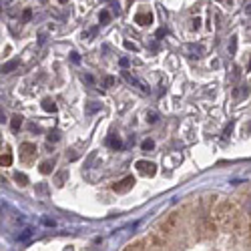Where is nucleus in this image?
<instances>
[{
	"label": "nucleus",
	"mask_w": 251,
	"mask_h": 251,
	"mask_svg": "<svg viewBox=\"0 0 251 251\" xmlns=\"http://www.w3.org/2000/svg\"><path fill=\"white\" fill-rule=\"evenodd\" d=\"M215 221L223 227V229H239L241 227V215L237 213V207L231 201H221L215 207Z\"/></svg>",
	"instance_id": "obj_1"
},
{
	"label": "nucleus",
	"mask_w": 251,
	"mask_h": 251,
	"mask_svg": "<svg viewBox=\"0 0 251 251\" xmlns=\"http://www.w3.org/2000/svg\"><path fill=\"white\" fill-rule=\"evenodd\" d=\"M179 225H181V215L179 213H171L169 217H167L161 225V231L163 235H171V233H177L179 231Z\"/></svg>",
	"instance_id": "obj_2"
},
{
	"label": "nucleus",
	"mask_w": 251,
	"mask_h": 251,
	"mask_svg": "<svg viewBox=\"0 0 251 251\" xmlns=\"http://www.w3.org/2000/svg\"><path fill=\"white\" fill-rule=\"evenodd\" d=\"M135 167H137V171L145 177H155V173H157V165L151 163V161H137Z\"/></svg>",
	"instance_id": "obj_3"
},
{
	"label": "nucleus",
	"mask_w": 251,
	"mask_h": 251,
	"mask_svg": "<svg viewBox=\"0 0 251 251\" xmlns=\"http://www.w3.org/2000/svg\"><path fill=\"white\" fill-rule=\"evenodd\" d=\"M137 181H135V177L133 175H129V177H125V179H121L119 183H115L113 185V191L115 193H127V191H131L133 189V185H135Z\"/></svg>",
	"instance_id": "obj_4"
},
{
	"label": "nucleus",
	"mask_w": 251,
	"mask_h": 251,
	"mask_svg": "<svg viewBox=\"0 0 251 251\" xmlns=\"http://www.w3.org/2000/svg\"><path fill=\"white\" fill-rule=\"evenodd\" d=\"M34 155H36V145L34 143H23L20 145V159H23L25 163H30Z\"/></svg>",
	"instance_id": "obj_5"
},
{
	"label": "nucleus",
	"mask_w": 251,
	"mask_h": 251,
	"mask_svg": "<svg viewBox=\"0 0 251 251\" xmlns=\"http://www.w3.org/2000/svg\"><path fill=\"white\" fill-rule=\"evenodd\" d=\"M135 23L141 25V26H147V25L153 23V14H151V12H139V14L135 16Z\"/></svg>",
	"instance_id": "obj_6"
},
{
	"label": "nucleus",
	"mask_w": 251,
	"mask_h": 251,
	"mask_svg": "<svg viewBox=\"0 0 251 251\" xmlns=\"http://www.w3.org/2000/svg\"><path fill=\"white\" fill-rule=\"evenodd\" d=\"M185 52L189 54L191 58H199V56H201V52H203V49H201V47H197V45H187V47H185Z\"/></svg>",
	"instance_id": "obj_7"
},
{
	"label": "nucleus",
	"mask_w": 251,
	"mask_h": 251,
	"mask_svg": "<svg viewBox=\"0 0 251 251\" xmlns=\"http://www.w3.org/2000/svg\"><path fill=\"white\" fill-rule=\"evenodd\" d=\"M249 95V87L247 85H241V87H237L235 91H233V99L235 100H241V99H245Z\"/></svg>",
	"instance_id": "obj_8"
},
{
	"label": "nucleus",
	"mask_w": 251,
	"mask_h": 251,
	"mask_svg": "<svg viewBox=\"0 0 251 251\" xmlns=\"http://www.w3.org/2000/svg\"><path fill=\"white\" fill-rule=\"evenodd\" d=\"M0 163H2V167H10L12 165V153L8 147L2 149V157H0Z\"/></svg>",
	"instance_id": "obj_9"
},
{
	"label": "nucleus",
	"mask_w": 251,
	"mask_h": 251,
	"mask_svg": "<svg viewBox=\"0 0 251 251\" xmlns=\"http://www.w3.org/2000/svg\"><path fill=\"white\" fill-rule=\"evenodd\" d=\"M40 107H43V111H47V113H56V102L52 99H45L40 102Z\"/></svg>",
	"instance_id": "obj_10"
},
{
	"label": "nucleus",
	"mask_w": 251,
	"mask_h": 251,
	"mask_svg": "<svg viewBox=\"0 0 251 251\" xmlns=\"http://www.w3.org/2000/svg\"><path fill=\"white\" fill-rule=\"evenodd\" d=\"M107 145H109L111 149H115V151H117V149H121V147H123V141H121L117 135H111V137H107Z\"/></svg>",
	"instance_id": "obj_11"
},
{
	"label": "nucleus",
	"mask_w": 251,
	"mask_h": 251,
	"mask_svg": "<svg viewBox=\"0 0 251 251\" xmlns=\"http://www.w3.org/2000/svg\"><path fill=\"white\" fill-rule=\"evenodd\" d=\"M52 167H54V161H45V163H40L38 171L43 173V175H50L52 173Z\"/></svg>",
	"instance_id": "obj_12"
},
{
	"label": "nucleus",
	"mask_w": 251,
	"mask_h": 251,
	"mask_svg": "<svg viewBox=\"0 0 251 251\" xmlns=\"http://www.w3.org/2000/svg\"><path fill=\"white\" fill-rule=\"evenodd\" d=\"M18 67V60L14 58V60H8V62H4V65H2V73L6 75V73H12L14 69Z\"/></svg>",
	"instance_id": "obj_13"
},
{
	"label": "nucleus",
	"mask_w": 251,
	"mask_h": 251,
	"mask_svg": "<svg viewBox=\"0 0 251 251\" xmlns=\"http://www.w3.org/2000/svg\"><path fill=\"white\" fill-rule=\"evenodd\" d=\"M10 127H12V131H18L20 127H23V117H20V115H14L12 121H10Z\"/></svg>",
	"instance_id": "obj_14"
},
{
	"label": "nucleus",
	"mask_w": 251,
	"mask_h": 251,
	"mask_svg": "<svg viewBox=\"0 0 251 251\" xmlns=\"http://www.w3.org/2000/svg\"><path fill=\"white\" fill-rule=\"evenodd\" d=\"M141 147H143V151H153L155 149V141L153 139H145Z\"/></svg>",
	"instance_id": "obj_15"
},
{
	"label": "nucleus",
	"mask_w": 251,
	"mask_h": 251,
	"mask_svg": "<svg viewBox=\"0 0 251 251\" xmlns=\"http://www.w3.org/2000/svg\"><path fill=\"white\" fill-rule=\"evenodd\" d=\"M157 121H159V113H157V111H147V123L155 125Z\"/></svg>",
	"instance_id": "obj_16"
},
{
	"label": "nucleus",
	"mask_w": 251,
	"mask_h": 251,
	"mask_svg": "<svg viewBox=\"0 0 251 251\" xmlns=\"http://www.w3.org/2000/svg\"><path fill=\"white\" fill-rule=\"evenodd\" d=\"M235 50H237V36H231V40H229V54H235Z\"/></svg>",
	"instance_id": "obj_17"
},
{
	"label": "nucleus",
	"mask_w": 251,
	"mask_h": 251,
	"mask_svg": "<svg viewBox=\"0 0 251 251\" xmlns=\"http://www.w3.org/2000/svg\"><path fill=\"white\" fill-rule=\"evenodd\" d=\"M14 179L18 181V185H23V187H25V185H28V177H26L25 173H16V175H14Z\"/></svg>",
	"instance_id": "obj_18"
},
{
	"label": "nucleus",
	"mask_w": 251,
	"mask_h": 251,
	"mask_svg": "<svg viewBox=\"0 0 251 251\" xmlns=\"http://www.w3.org/2000/svg\"><path fill=\"white\" fill-rule=\"evenodd\" d=\"M109 18H111V12L109 10H100V14H99V20L104 25V23H109Z\"/></svg>",
	"instance_id": "obj_19"
},
{
	"label": "nucleus",
	"mask_w": 251,
	"mask_h": 251,
	"mask_svg": "<svg viewBox=\"0 0 251 251\" xmlns=\"http://www.w3.org/2000/svg\"><path fill=\"white\" fill-rule=\"evenodd\" d=\"M60 139V133L58 131H50L49 135H47V141H50V143H56Z\"/></svg>",
	"instance_id": "obj_20"
},
{
	"label": "nucleus",
	"mask_w": 251,
	"mask_h": 251,
	"mask_svg": "<svg viewBox=\"0 0 251 251\" xmlns=\"http://www.w3.org/2000/svg\"><path fill=\"white\" fill-rule=\"evenodd\" d=\"M99 109H100V104H99V102H89V104H87V113H89V115L95 113V111H99Z\"/></svg>",
	"instance_id": "obj_21"
},
{
	"label": "nucleus",
	"mask_w": 251,
	"mask_h": 251,
	"mask_svg": "<svg viewBox=\"0 0 251 251\" xmlns=\"http://www.w3.org/2000/svg\"><path fill=\"white\" fill-rule=\"evenodd\" d=\"M125 49L127 50H139V47L135 43H131V40H125Z\"/></svg>",
	"instance_id": "obj_22"
},
{
	"label": "nucleus",
	"mask_w": 251,
	"mask_h": 251,
	"mask_svg": "<svg viewBox=\"0 0 251 251\" xmlns=\"http://www.w3.org/2000/svg\"><path fill=\"white\" fill-rule=\"evenodd\" d=\"M30 18H32V10H30V8H26V10L23 12V23H28Z\"/></svg>",
	"instance_id": "obj_23"
},
{
	"label": "nucleus",
	"mask_w": 251,
	"mask_h": 251,
	"mask_svg": "<svg viewBox=\"0 0 251 251\" xmlns=\"http://www.w3.org/2000/svg\"><path fill=\"white\" fill-rule=\"evenodd\" d=\"M65 177H67V173H58V175H56V185H58V187L62 185V181H65Z\"/></svg>",
	"instance_id": "obj_24"
},
{
	"label": "nucleus",
	"mask_w": 251,
	"mask_h": 251,
	"mask_svg": "<svg viewBox=\"0 0 251 251\" xmlns=\"http://www.w3.org/2000/svg\"><path fill=\"white\" fill-rule=\"evenodd\" d=\"M30 235H32V231H30V229H26V231H25L23 235H20V239H23V241H26V239H30Z\"/></svg>",
	"instance_id": "obj_25"
},
{
	"label": "nucleus",
	"mask_w": 251,
	"mask_h": 251,
	"mask_svg": "<svg viewBox=\"0 0 251 251\" xmlns=\"http://www.w3.org/2000/svg\"><path fill=\"white\" fill-rule=\"evenodd\" d=\"M245 213H247V215H251V197L245 201Z\"/></svg>",
	"instance_id": "obj_26"
},
{
	"label": "nucleus",
	"mask_w": 251,
	"mask_h": 251,
	"mask_svg": "<svg viewBox=\"0 0 251 251\" xmlns=\"http://www.w3.org/2000/svg\"><path fill=\"white\" fill-rule=\"evenodd\" d=\"M113 82H115V78L113 76H107V78H104V87H113Z\"/></svg>",
	"instance_id": "obj_27"
},
{
	"label": "nucleus",
	"mask_w": 251,
	"mask_h": 251,
	"mask_svg": "<svg viewBox=\"0 0 251 251\" xmlns=\"http://www.w3.org/2000/svg\"><path fill=\"white\" fill-rule=\"evenodd\" d=\"M95 157H97V153H91V155H89V159H87V163H85V167H91V163L95 161Z\"/></svg>",
	"instance_id": "obj_28"
},
{
	"label": "nucleus",
	"mask_w": 251,
	"mask_h": 251,
	"mask_svg": "<svg viewBox=\"0 0 251 251\" xmlns=\"http://www.w3.org/2000/svg\"><path fill=\"white\" fill-rule=\"evenodd\" d=\"M231 131H233V123H231V125H229V127L225 129V137H229V135H231Z\"/></svg>",
	"instance_id": "obj_29"
},
{
	"label": "nucleus",
	"mask_w": 251,
	"mask_h": 251,
	"mask_svg": "<svg viewBox=\"0 0 251 251\" xmlns=\"http://www.w3.org/2000/svg\"><path fill=\"white\" fill-rule=\"evenodd\" d=\"M121 67H129V58H121Z\"/></svg>",
	"instance_id": "obj_30"
},
{
	"label": "nucleus",
	"mask_w": 251,
	"mask_h": 251,
	"mask_svg": "<svg viewBox=\"0 0 251 251\" xmlns=\"http://www.w3.org/2000/svg\"><path fill=\"white\" fill-rule=\"evenodd\" d=\"M165 34H167V30H165V28H159V30H157V36H159V38H161V36H165Z\"/></svg>",
	"instance_id": "obj_31"
},
{
	"label": "nucleus",
	"mask_w": 251,
	"mask_h": 251,
	"mask_svg": "<svg viewBox=\"0 0 251 251\" xmlns=\"http://www.w3.org/2000/svg\"><path fill=\"white\" fill-rule=\"evenodd\" d=\"M199 23H201V20H199V18H195V20H193V28H199Z\"/></svg>",
	"instance_id": "obj_32"
},
{
	"label": "nucleus",
	"mask_w": 251,
	"mask_h": 251,
	"mask_svg": "<svg viewBox=\"0 0 251 251\" xmlns=\"http://www.w3.org/2000/svg\"><path fill=\"white\" fill-rule=\"evenodd\" d=\"M73 60H75V62H78V60H80V56H78L76 52H73Z\"/></svg>",
	"instance_id": "obj_33"
},
{
	"label": "nucleus",
	"mask_w": 251,
	"mask_h": 251,
	"mask_svg": "<svg viewBox=\"0 0 251 251\" xmlns=\"http://www.w3.org/2000/svg\"><path fill=\"white\" fill-rule=\"evenodd\" d=\"M58 2H60V4H65V2H69V0H58Z\"/></svg>",
	"instance_id": "obj_34"
},
{
	"label": "nucleus",
	"mask_w": 251,
	"mask_h": 251,
	"mask_svg": "<svg viewBox=\"0 0 251 251\" xmlns=\"http://www.w3.org/2000/svg\"><path fill=\"white\" fill-rule=\"evenodd\" d=\"M247 69H249V71H251V60H249V67H247Z\"/></svg>",
	"instance_id": "obj_35"
},
{
	"label": "nucleus",
	"mask_w": 251,
	"mask_h": 251,
	"mask_svg": "<svg viewBox=\"0 0 251 251\" xmlns=\"http://www.w3.org/2000/svg\"><path fill=\"white\" fill-rule=\"evenodd\" d=\"M217 2H219V0H217Z\"/></svg>",
	"instance_id": "obj_36"
},
{
	"label": "nucleus",
	"mask_w": 251,
	"mask_h": 251,
	"mask_svg": "<svg viewBox=\"0 0 251 251\" xmlns=\"http://www.w3.org/2000/svg\"><path fill=\"white\" fill-rule=\"evenodd\" d=\"M43 2H45V0H43Z\"/></svg>",
	"instance_id": "obj_37"
}]
</instances>
